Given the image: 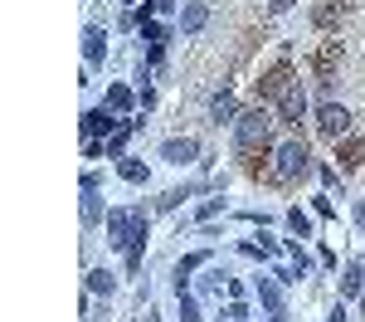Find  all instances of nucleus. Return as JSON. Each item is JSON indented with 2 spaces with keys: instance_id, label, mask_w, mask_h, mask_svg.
Returning <instances> with one entry per match:
<instances>
[{
  "instance_id": "obj_1",
  "label": "nucleus",
  "mask_w": 365,
  "mask_h": 322,
  "mask_svg": "<svg viewBox=\"0 0 365 322\" xmlns=\"http://www.w3.org/2000/svg\"><path fill=\"white\" fill-rule=\"evenodd\" d=\"M268 137H273V117L268 113H244L239 122H234V142H239V151L268 146Z\"/></svg>"
},
{
  "instance_id": "obj_2",
  "label": "nucleus",
  "mask_w": 365,
  "mask_h": 322,
  "mask_svg": "<svg viewBox=\"0 0 365 322\" xmlns=\"http://www.w3.org/2000/svg\"><path fill=\"white\" fill-rule=\"evenodd\" d=\"M273 171H278V181H297V176L307 171V142H282Z\"/></svg>"
},
{
  "instance_id": "obj_3",
  "label": "nucleus",
  "mask_w": 365,
  "mask_h": 322,
  "mask_svg": "<svg viewBox=\"0 0 365 322\" xmlns=\"http://www.w3.org/2000/svg\"><path fill=\"white\" fill-rule=\"evenodd\" d=\"M278 113H282V122H302V113H307V93H302V84H287V88H282Z\"/></svg>"
},
{
  "instance_id": "obj_4",
  "label": "nucleus",
  "mask_w": 365,
  "mask_h": 322,
  "mask_svg": "<svg viewBox=\"0 0 365 322\" xmlns=\"http://www.w3.org/2000/svg\"><path fill=\"white\" fill-rule=\"evenodd\" d=\"M200 146L190 142V137H170L166 146H161V161H170V166H185V161H195Z\"/></svg>"
},
{
  "instance_id": "obj_5",
  "label": "nucleus",
  "mask_w": 365,
  "mask_h": 322,
  "mask_svg": "<svg viewBox=\"0 0 365 322\" xmlns=\"http://www.w3.org/2000/svg\"><path fill=\"white\" fill-rule=\"evenodd\" d=\"M322 132H327V137H346V132H351V113H346L341 103H327V108H322Z\"/></svg>"
},
{
  "instance_id": "obj_6",
  "label": "nucleus",
  "mask_w": 365,
  "mask_h": 322,
  "mask_svg": "<svg viewBox=\"0 0 365 322\" xmlns=\"http://www.w3.org/2000/svg\"><path fill=\"white\" fill-rule=\"evenodd\" d=\"M113 127H117L113 108H93V113H83V132H88V142H93V137H103V132H113Z\"/></svg>"
},
{
  "instance_id": "obj_7",
  "label": "nucleus",
  "mask_w": 365,
  "mask_h": 322,
  "mask_svg": "<svg viewBox=\"0 0 365 322\" xmlns=\"http://www.w3.org/2000/svg\"><path fill=\"white\" fill-rule=\"evenodd\" d=\"M341 293H346V298L365 293V259H356L351 268H346V278H341Z\"/></svg>"
},
{
  "instance_id": "obj_8",
  "label": "nucleus",
  "mask_w": 365,
  "mask_h": 322,
  "mask_svg": "<svg viewBox=\"0 0 365 322\" xmlns=\"http://www.w3.org/2000/svg\"><path fill=\"white\" fill-rule=\"evenodd\" d=\"M103 44H108V34H103L98 25H88L83 29V54H88V64H98V59H103Z\"/></svg>"
},
{
  "instance_id": "obj_9",
  "label": "nucleus",
  "mask_w": 365,
  "mask_h": 322,
  "mask_svg": "<svg viewBox=\"0 0 365 322\" xmlns=\"http://www.w3.org/2000/svg\"><path fill=\"white\" fill-rule=\"evenodd\" d=\"M258 298L268 303V313H282V293H278V283H273V278H258Z\"/></svg>"
},
{
  "instance_id": "obj_10",
  "label": "nucleus",
  "mask_w": 365,
  "mask_h": 322,
  "mask_svg": "<svg viewBox=\"0 0 365 322\" xmlns=\"http://www.w3.org/2000/svg\"><path fill=\"white\" fill-rule=\"evenodd\" d=\"M210 117H215V122H229V117H234V98H229V93H215V103H210Z\"/></svg>"
},
{
  "instance_id": "obj_11",
  "label": "nucleus",
  "mask_w": 365,
  "mask_h": 322,
  "mask_svg": "<svg viewBox=\"0 0 365 322\" xmlns=\"http://www.w3.org/2000/svg\"><path fill=\"white\" fill-rule=\"evenodd\" d=\"M117 171L127 176V181H132V186H141V181H146V166H141L137 156H122V166H117Z\"/></svg>"
},
{
  "instance_id": "obj_12",
  "label": "nucleus",
  "mask_w": 365,
  "mask_h": 322,
  "mask_svg": "<svg viewBox=\"0 0 365 322\" xmlns=\"http://www.w3.org/2000/svg\"><path fill=\"white\" fill-rule=\"evenodd\" d=\"M88 288L93 293H113V273H108V268H93V273H88Z\"/></svg>"
},
{
  "instance_id": "obj_13",
  "label": "nucleus",
  "mask_w": 365,
  "mask_h": 322,
  "mask_svg": "<svg viewBox=\"0 0 365 322\" xmlns=\"http://www.w3.org/2000/svg\"><path fill=\"white\" fill-rule=\"evenodd\" d=\"M108 108H113V113H127V108H132V93H127V88H108Z\"/></svg>"
},
{
  "instance_id": "obj_14",
  "label": "nucleus",
  "mask_w": 365,
  "mask_h": 322,
  "mask_svg": "<svg viewBox=\"0 0 365 322\" xmlns=\"http://www.w3.org/2000/svg\"><path fill=\"white\" fill-rule=\"evenodd\" d=\"M180 25L190 29V34H195V29H205V5H185V20H180Z\"/></svg>"
},
{
  "instance_id": "obj_15",
  "label": "nucleus",
  "mask_w": 365,
  "mask_h": 322,
  "mask_svg": "<svg viewBox=\"0 0 365 322\" xmlns=\"http://www.w3.org/2000/svg\"><path fill=\"white\" fill-rule=\"evenodd\" d=\"M98 215H103V205H98V191H88V201H83V225H98Z\"/></svg>"
},
{
  "instance_id": "obj_16",
  "label": "nucleus",
  "mask_w": 365,
  "mask_h": 322,
  "mask_svg": "<svg viewBox=\"0 0 365 322\" xmlns=\"http://www.w3.org/2000/svg\"><path fill=\"white\" fill-rule=\"evenodd\" d=\"M200 263H205V254H185V259H180V268H175V278L185 283V273H195Z\"/></svg>"
},
{
  "instance_id": "obj_17",
  "label": "nucleus",
  "mask_w": 365,
  "mask_h": 322,
  "mask_svg": "<svg viewBox=\"0 0 365 322\" xmlns=\"http://www.w3.org/2000/svg\"><path fill=\"white\" fill-rule=\"evenodd\" d=\"M287 225H292L297 234H307V230H312V225H307V215H302V210H292V215H287Z\"/></svg>"
},
{
  "instance_id": "obj_18",
  "label": "nucleus",
  "mask_w": 365,
  "mask_h": 322,
  "mask_svg": "<svg viewBox=\"0 0 365 322\" xmlns=\"http://www.w3.org/2000/svg\"><path fill=\"white\" fill-rule=\"evenodd\" d=\"M180 322H200V318H195V303H190L185 293H180Z\"/></svg>"
},
{
  "instance_id": "obj_19",
  "label": "nucleus",
  "mask_w": 365,
  "mask_h": 322,
  "mask_svg": "<svg viewBox=\"0 0 365 322\" xmlns=\"http://www.w3.org/2000/svg\"><path fill=\"white\" fill-rule=\"evenodd\" d=\"M220 210H225V201H205L200 205V220H210V215H220Z\"/></svg>"
},
{
  "instance_id": "obj_20",
  "label": "nucleus",
  "mask_w": 365,
  "mask_h": 322,
  "mask_svg": "<svg viewBox=\"0 0 365 322\" xmlns=\"http://www.w3.org/2000/svg\"><path fill=\"white\" fill-rule=\"evenodd\" d=\"M225 318H229V322H249V313H244V303H229Z\"/></svg>"
},
{
  "instance_id": "obj_21",
  "label": "nucleus",
  "mask_w": 365,
  "mask_h": 322,
  "mask_svg": "<svg viewBox=\"0 0 365 322\" xmlns=\"http://www.w3.org/2000/svg\"><path fill=\"white\" fill-rule=\"evenodd\" d=\"M273 10H292V0H273Z\"/></svg>"
},
{
  "instance_id": "obj_22",
  "label": "nucleus",
  "mask_w": 365,
  "mask_h": 322,
  "mask_svg": "<svg viewBox=\"0 0 365 322\" xmlns=\"http://www.w3.org/2000/svg\"><path fill=\"white\" fill-rule=\"evenodd\" d=\"M156 10H170V0H156Z\"/></svg>"
},
{
  "instance_id": "obj_23",
  "label": "nucleus",
  "mask_w": 365,
  "mask_h": 322,
  "mask_svg": "<svg viewBox=\"0 0 365 322\" xmlns=\"http://www.w3.org/2000/svg\"><path fill=\"white\" fill-rule=\"evenodd\" d=\"M331 322H341V313H336V318H331Z\"/></svg>"
},
{
  "instance_id": "obj_24",
  "label": "nucleus",
  "mask_w": 365,
  "mask_h": 322,
  "mask_svg": "<svg viewBox=\"0 0 365 322\" xmlns=\"http://www.w3.org/2000/svg\"><path fill=\"white\" fill-rule=\"evenodd\" d=\"M361 313H365V303H361Z\"/></svg>"
}]
</instances>
